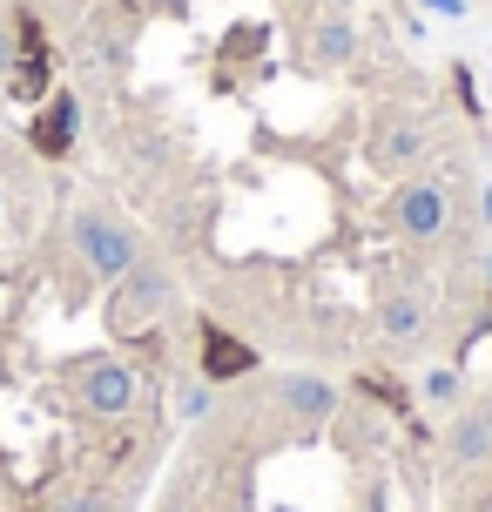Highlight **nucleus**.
<instances>
[{
    "instance_id": "f257e3e1",
    "label": "nucleus",
    "mask_w": 492,
    "mask_h": 512,
    "mask_svg": "<svg viewBox=\"0 0 492 512\" xmlns=\"http://www.w3.org/2000/svg\"><path fill=\"white\" fill-rule=\"evenodd\" d=\"M68 236H75V250H81V263L95 270L102 283H122L142 263V230H135L122 209H108V203H81L75 209V223H68Z\"/></svg>"
},
{
    "instance_id": "f03ea898",
    "label": "nucleus",
    "mask_w": 492,
    "mask_h": 512,
    "mask_svg": "<svg viewBox=\"0 0 492 512\" xmlns=\"http://www.w3.org/2000/svg\"><path fill=\"white\" fill-rule=\"evenodd\" d=\"M169 310H176V270H169L162 256H142L122 283H108V331L115 337L156 331Z\"/></svg>"
},
{
    "instance_id": "7ed1b4c3",
    "label": "nucleus",
    "mask_w": 492,
    "mask_h": 512,
    "mask_svg": "<svg viewBox=\"0 0 492 512\" xmlns=\"http://www.w3.org/2000/svg\"><path fill=\"white\" fill-rule=\"evenodd\" d=\"M68 391H75L81 411H95V418H129L135 398H142V378H135L129 358H75L68 364Z\"/></svg>"
},
{
    "instance_id": "20e7f679",
    "label": "nucleus",
    "mask_w": 492,
    "mask_h": 512,
    "mask_svg": "<svg viewBox=\"0 0 492 512\" xmlns=\"http://www.w3.org/2000/svg\"><path fill=\"white\" fill-rule=\"evenodd\" d=\"M391 230L405 236V243H439L452 230V189L439 176H412L398 196H391Z\"/></svg>"
},
{
    "instance_id": "39448f33",
    "label": "nucleus",
    "mask_w": 492,
    "mask_h": 512,
    "mask_svg": "<svg viewBox=\"0 0 492 512\" xmlns=\"http://www.w3.org/2000/svg\"><path fill=\"white\" fill-rule=\"evenodd\" d=\"M270 391H277L270 405L284 411L297 432H324L337 411H344V391H337V384L324 378V371H284V378L270 384Z\"/></svg>"
},
{
    "instance_id": "423d86ee",
    "label": "nucleus",
    "mask_w": 492,
    "mask_h": 512,
    "mask_svg": "<svg viewBox=\"0 0 492 512\" xmlns=\"http://www.w3.org/2000/svg\"><path fill=\"white\" fill-rule=\"evenodd\" d=\"M75 142H81V95L75 88H48L34 102V122H27V149L41 162H68Z\"/></svg>"
},
{
    "instance_id": "0eeeda50",
    "label": "nucleus",
    "mask_w": 492,
    "mask_h": 512,
    "mask_svg": "<svg viewBox=\"0 0 492 512\" xmlns=\"http://www.w3.org/2000/svg\"><path fill=\"white\" fill-rule=\"evenodd\" d=\"M425 122L418 115H405V108H378L371 115V135H364V162L371 169H385V176H398V169H412L418 155H425Z\"/></svg>"
},
{
    "instance_id": "6e6552de",
    "label": "nucleus",
    "mask_w": 492,
    "mask_h": 512,
    "mask_svg": "<svg viewBox=\"0 0 492 512\" xmlns=\"http://www.w3.org/2000/svg\"><path fill=\"white\" fill-rule=\"evenodd\" d=\"M371 317H378V337L405 351V344H418L425 324H432V297H425V290H378Z\"/></svg>"
},
{
    "instance_id": "1a4fd4ad",
    "label": "nucleus",
    "mask_w": 492,
    "mask_h": 512,
    "mask_svg": "<svg viewBox=\"0 0 492 512\" xmlns=\"http://www.w3.org/2000/svg\"><path fill=\"white\" fill-rule=\"evenodd\" d=\"M250 371H257V351H250L243 337H230V331L209 324V331H203V378L209 384H230V378H250Z\"/></svg>"
},
{
    "instance_id": "9d476101",
    "label": "nucleus",
    "mask_w": 492,
    "mask_h": 512,
    "mask_svg": "<svg viewBox=\"0 0 492 512\" xmlns=\"http://www.w3.org/2000/svg\"><path fill=\"white\" fill-rule=\"evenodd\" d=\"M311 61L317 68H351L358 61V27H351V14H324L311 27Z\"/></svg>"
},
{
    "instance_id": "9b49d317",
    "label": "nucleus",
    "mask_w": 492,
    "mask_h": 512,
    "mask_svg": "<svg viewBox=\"0 0 492 512\" xmlns=\"http://www.w3.org/2000/svg\"><path fill=\"white\" fill-rule=\"evenodd\" d=\"M445 459H452V465H486L492 459V432H486L479 411L452 418V432H445Z\"/></svg>"
},
{
    "instance_id": "f8f14e48",
    "label": "nucleus",
    "mask_w": 492,
    "mask_h": 512,
    "mask_svg": "<svg viewBox=\"0 0 492 512\" xmlns=\"http://www.w3.org/2000/svg\"><path fill=\"white\" fill-rule=\"evenodd\" d=\"M418 398H425V405H459V398H466V371H459V364H432V371H425V378H418Z\"/></svg>"
},
{
    "instance_id": "ddd939ff",
    "label": "nucleus",
    "mask_w": 492,
    "mask_h": 512,
    "mask_svg": "<svg viewBox=\"0 0 492 512\" xmlns=\"http://www.w3.org/2000/svg\"><path fill=\"white\" fill-rule=\"evenodd\" d=\"M209 411H216V384H209L203 371L182 378L176 384V418H182V425H196V418H209Z\"/></svg>"
},
{
    "instance_id": "4468645a",
    "label": "nucleus",
    "mask_w": 492,
    "mask_h": 512,
    "mask_svg": "<svg viewBox=\"0 0 492 512\" xmlns=\"http://www.w3.org/2000/svg\"><path fill=\"white\" fill-rule=\"evenodd\" d=\"M14 61H21V41H14V21L0 14V88H7V75H14Z\"/></svg>"
},
{
    "instance_id": "2eb2a0df",
    "label": "nucleus",
    "mask_w": 492,
    "mask_h": 512,
    "mask_svg": "<svg viewBox=\"0 0 492 512\" xmlns=\"http://www.w3.org/2000/svg\"><path fill=\"white\" fill-rule=\"evenodd\" d=\"M425 14H439V21H466L472 14V0H418Z\"/></svg>"
},
{
    "instance_id": "dca6fc26",
    "label": "nucleus",
    "mask_w": 492,
    "mask_h": 512,
    "mask_svg": "<svg viewBox=\"0 0 492 512\" xmlns=\"http://www.w3.org/2000/svg\"><path fill=\"white\" fill-rule=\"evenodd\" d=\"M479 216H486V230H492V176H486V189H479Z\"/></svg>"
},
{
    "instance_id": "f3484780",
    "label": "nucleus",
    "mask_w": 492,
    "mask_h": 512,
    "mask_svg": "<svg viewBox=\"0 0 492 512\" xmlns=\"http://www.w3.org/2000/svg\"><path fill=\"white\" fill-rule=\"evenodd\" d=\"M472 411H479V418H486V432H492V391H486V398H479V405H472Z\"/></svg>"
},
{
    "instance_id": "a211bd4d",
    "label": "nucleus",
    "mask_w": 492,
    "mask_h": 512,
    "mask_svg": "<svg viewBox=\"0 0 492 512\" xmlns=\"http://www.w3.org/2000/svg\"><path fill=\"white\" fill-rule=\"evenodd\" d=\"M162 512H196V506H189V499H169V506H162Z\"/></svg>"
},
{
    "instance_id": "6ab92c4d",
    "label": "nucleus",
    "mask_w": 492,
    "mask_h": 512,
    "mask_svg": "<svg viewBox=\"0 0 492 512\" xmlns=\"http://www.w3.org/2000/svg\"><path fill=\"white\" fill-rule=\"evenodd\" d=\"M486 290H492V250H486Z\"/></svg>"
},
{
    "instance_id": "aec40b11",
    "label": "nucleus",
    "mask_w": 492,
    "mask_h": 512,
    "mask_svg": "<svg viewBox=\"0 0 492 512\" xmlns=\"http://www.w3.org/2000/svg\"><path fill=\"white\" fill-rule=\"evenodd\" d=\"M0 216H7V189H0Z\"/></svg>"
}]
</instances>
